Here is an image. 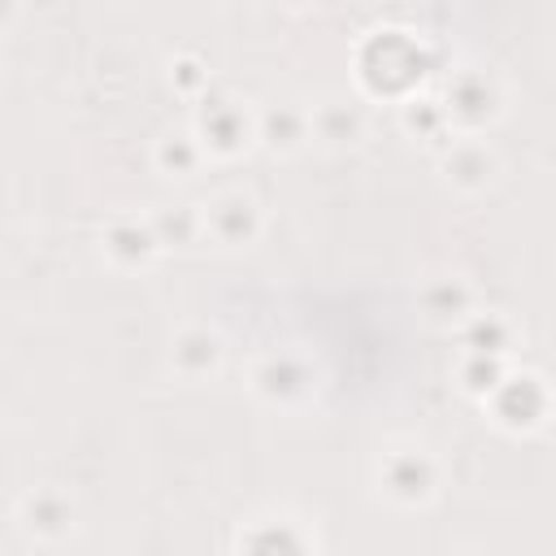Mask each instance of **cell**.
Here are the masks:
<instances>
[{
  "instance_id": "obj_1",
  "label": "cell",
  "mask_w": 556,
  "mask_h": 556,
  "mask_svg": "<svg viewBox=\"0 0 556 556\" xmlns=\"http://www.w3.org/2000/svg\"><path fill=\"white\" fill-rule=\"evenodd\" d=\"M356 87L369 100H395L404 104L408 96L421 91V83L434 70V52L421 35L404 26H378L356 43Z\"/></svg>"
},
{
  "instance_id": "obj_2",
  "label": "cell",
  "mask_w": 556,
  "mask_h": 556,
  "mask_svg": "<svg viewBox=\"0 0 556 556\" xmlns=\"http://www.w3.org/2000/svg\"><path fill=\"white\" fill-rule=\"evenodd\" d=\"M317 361L308 352H295V348H269V352H256L243 369V382L248 391L269 404V408H304L313 395H317Z\"/></svg>"
},
{
  "instance_id": "obj_3",
  "label": "cell",
  "mask_w": 556,
  "mask_h": 556,
  "mask_svg": "<svg viewBox=\"0 0 556 556\" xmlns=\"http://www.w3.org/2000/svg\"><path fill=\"white\" fill-rule=\"evenodd\" d=\"M191 130L208 161H239L256 143V113L230 91H204L191 109Z\"/></svg>"
},
{
  "instance_id": "obj_4",
  "label": "cell",
  "mask_w": 556,
  "mask_h": 556,
  "mask_svg": "<svg viewBox=\"0 0 556 556\" xmlns=\"http://www.w3.org/2000/svg\"><path fill=\"white\" fill-rule=\"evenodd\" d=\"M482 408H486V417L500 430H508V434H534V430H543L556 417V391H552V382L543 374H530V369L517 374V369H508L495 382V391L482 400Z\"/></svg>"
},
{
  "instance_id": "obj_5",
  "label": "cell",
  "mask_w": 556,
  "mask_h": 556,
  "mask_svg": "<svg viewBox=\"0 0 556 556\" xmlns=\"http://www.w3.org/2000/svg\"><path fill=\"white\" fill-rule=\"evenodd\" d=\"M374 486L395 508H426L439 495V460L421 443H391L374 465Z\"/></svg>"
},
{
  "instance_id": "obj_6",
  "label": "cell",
  "mask_w": 556,
  "mask_h": 556,
  "mask_svg": "<svg viewBox=\"0 0 556 556\" xmlns=\"http://www.w3.org/2000/svg\"><path fill=\"white\" fill-rule=\"evenodd\" d=\"M443 113L456 135H482L504 113V87L482 65H456L443 83Z\"/></svg>"
},
{
  "instance_id": "obj_7",
  "label": "cell",
  "mask_w": 556,
  "mask_h": 556,
  "mask_svg": "<svg viewBox=\"0 0 556 556\" xmlns=\"http://www.w3.org/2000/svg\"><path fill=\"white\" fill-rule=\"evenodd\" d=\"M200 217H204V239L213 248H226V252H239V248H252L265 230V213H261V200L243 187H222L213 191L204 204H200Z\"/></svg>"
},
{
  "instance_id": "obj_8",
  "label": "cell",
  "mask_w": 556,
  "mask_h": 556,
  "mask_svg": "<svg viewBox=\"0 0 556 556\" xmlns=\"http://www.w3.org/2000/svg\"><path fill=\"white\" fill-rule=\"evenodd\" d=\"M161 252H165V248H161V239H156V230H152V217L117 213V217H109L104 230H100V256H104L113 269H122V274L148 269Z\"/></svg>"
},
{
  "instance_id": "obj_9",
  "label": "cell",
  "mask_w": 556,
  "mask_h": 556,
  "mask_svg": "<svg viewBox=\"0 0 556 556\" xmlns=\"http://www.w3.org/2000/svg\"><path fill=\"white\" fill-rule=\"evenodd\" d=\"M473 308H478V291L456 269H439V274L421 278V287H417V313L434 330H456Z\"/></svg>"
},
{
  "instance_id": "obj_10",
  "label": "cell",
  "mask_w": 556,
  "mask_h": 556,
  "mask_svg": "<svg viewBox=\"0 0 556 556\" xmlns=\"http://www.w3.org/2000/svg\"><path fill=\"white\" fill-rule=\"evenodd\" d=\"M222 365H226V339L213 326L191 321V326L174 330V339H169V369H174V378L208 382V378L222 374Z\"/></svg>"
},
{
  "instance_id": "obj_11",
  "label": "cell",
  "mask_w": 556,
  "mask_h": 556,
  "mask_svg": "<svg viewBox=\"0 0 556 556\" xmlns=\"http://www.w3.org/2000/svg\"><path fill=\"white\" fill-rule=\"evenodd\" d=\"M439 174H443V182L452 191L478 195L495 178V152L486 148L482 135H452L443 143V152H439Z\"/></svg>"
},
{
  "instance_id": "obj_12",
  "label": "cell",
  "mask_w": 556,
  "mask_h": 556,
  "mask_svg": "<svg viewBox=\"0 0 556 556\" xmlns=\"http://www.w3.org/2000/svg\"><path fill=\"white\" fill-rule=\"evenodd\" d=\"M256 143L274 156H295L313 143V117L300 100H274L256 109Z\"/></svg>"
},
{
  "instance_id": "obj_13",
  "label": "cell",
  "mask_w": 556,
  "mask_h": 556,
  "mask_svg": "<svg viewBox=\"0 0 556 556\" xmlns=\"http://www.w3.org/2000/svg\"><path fill=\"white\" fill-rule=\"evenodd\" d=\"M17 526L35 539V543H61L74 530V500L56 486H35L17 500Z\"/></svg>"
},
{
  "instance_id": "obj_14",
  "label": "cell",
  "mask_w": 556,
  "mask_h": 556,
  "mask_svg": "<svg viewBox=\"0 0 556 556\" xmlns=\"http://www.w3.org/2000/svg\"><path fill=\"white\" fill-rule=\"evenodd\" d=\"M308 117H313V143L326 148V152H343V148L365 139V109H361V100L321 96V100L308 104Z\"/></svg>"
},
{
  "instance_id": "obj_15",
  "label": "cell",
  "mask_w": 556,
  "mask_h": 556,
  "mask_svg": "<svg viewBox=\"0 0 556 556\" xmlns=\"http://www.w3.org/2000/svg\"><path fill=\"white\" fill-rule=\"evenodd\" d=\"M456 343L460 352H486V356H513V348L521 343V330L508 313L500 308H473L460 326H456Z\"/></svg>"
},
{
  "instance_id": "obj_16",
  "label": "cell",
  "mask_w": 556,
  "mask_h": 556,
  "mask_svg": "<svg viewBox=\"0 0 556 556\" xmlns=\"http://www.w3.org/2000/svg\"><path fill=\"white\" fill-rule=\"evenodd\" d=\"M204 161H208V152L200 148V139H195L191 126L165 130V135L152 143V165H156V174L169 178V182H191V178L204 169Z\"/></svg>"
},
{
  "instance_id": "obj_17",
  "label": "cell",
  "mask_w": 556,
  "mask_h": 556,
  "mask_svg": "<svg viewBox=\"0 0 556 556\" xmlns=\"http://www.w3.org/2000/svg\"><path fill=\"white\" fill-rule=\"evenodd\" d=\"M239 547H261V552H308V547H317V539H313V530L304 526V521H295V517H261V521H252V530L248 534H239Z\"/></svg>"
},
{
  "instance_id": "obj_18",
  "label": "cell",
  "mask_w": 556,
  "mask_h": 556,
  "mask_svg": "<svg viewBox=\"0 0 556 556\" xmlns=\"http://www.w3.org/2000/svg\"><path fill=\"white\" fill-rule=\"evenodd\" d=\"M400 126L413 139H426V143H447L456 135L452 122H447V113H443V100L439 96H421V91L400 104Z\"/></svg>"
},
{
  "instance_id": "obj_19",
  "label": "cell",
  "mask_w": 556,
  "mask_h": 556,
  "mask_svg": "<svg viewBox=\"0 0 556 556\" xmlns=\"http://www.w3.org/2000/svg\"><path fill=\"white\" fill-rule=\"evenodd\" d=\"M152 217V230L161 239V248H191L204 239V217H200V204H161L148 213Z\"/></svg>"
},
{
  "instance_id": "obj_20",
  "label": "cell",
  "mask_w": 556,
  "mask_h": 556,
  "mask_svg": "<svg viewBox=\"0 0 556 556\" xmlns=\"http://www.w3.org/2000/svg\"><path fill=\"white\" fill-rule=\"evenodd\" d=\"M504 374H508V356L460 352V361H456V382H460V391L473 395V400H486Z\"/></svg>"
},
{
  "instance_id": "obj_21",
  "label": "cell",
  "mask_w": 556,
  "mask_h": 556,
  "mask_svg": "<svg viewBox=\"0 0 556 556\" xmlns=\"http://www.w3.org/2000/svg\"><path fill=\"white\" fill-rule=\"evenodd\" d=\"M169 87H174L182 100L195 104V100L208 91V70H204V61H200V56H187V52L174 56V61H169Z\"/></svg>"
},
{
  "instance_id": "obj_22",
  "label": "cell",
  "mask_w": 556,
  "mask_h": 556,
  "mask_svg": "<svg viewBox=\"0 0 556 556\" xmlns=\"http://www.w3.org/2000/svg\"><path fill=\"white\" fill-rule=\"evenodd\" d=\"M274 4H282V9H304L308 0H274Z\"/></svg>"
}]
</instances>
